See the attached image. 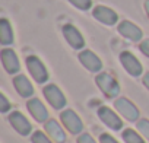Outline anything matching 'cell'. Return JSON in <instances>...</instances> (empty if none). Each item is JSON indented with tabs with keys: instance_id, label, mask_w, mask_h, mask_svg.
<instances>
[{
	"instance_id": "cell-1",
	"label": "cell",
	"mask_w": 149,
	"mask_h": 143,
	"mask_svg": "<svg viewBox=\"0 0 149 143\" xmlns=\"http://www.w3.org/2000/svg\"><path fill=\"white\" fill-rule=\"evenodd\" d=\"M97 86L100 88V91L107 96V98H116L120 94V85L117 82V79L114 76H111L107 72H102V73L97 75L95 78Z\"/></svg>"
},
{
	"instance_id": "cell-2",
	"label": "cell",
	"mask_w": 149,
	"mask_h": 143,
	"mask_svg": "<svg viewBox=\"0 0 149 143\" xmlns=\"http://www.w3.org/2000/svg\"><path fill=\"white\" fill-rule=\"evenodd\" d=\"M25 63H26V69L29 72V75L37 83H45L48 81V76H50L48 70L37 56H28Z\"/></svg>"
},
{
	"instance_id": "cell-3",
	"label": "cell",
	"mask_w": 149,
	"mask_h": 143,
	"mask_svg": "<svg viewBox=\"0 0 149 143\" xmlns=\"http://www.w3.org/2000/svg\"><path fill=\"white\" fill-rule=\"evenodd\" d=\"M120 63L124 67V70L133 78H139L143 73V66L142 63L137 60V57L134 54H132L130 51H123L120 54Z\"/></svg>"
},
{
	"instance_id": "cell-4",
	"label": "cell",
	"mask_w": 149,
	"mask_h": 143,
	"mask_svg": "<svg viewBox=\"0 0 149 143\" xmlns=\"http://www.w3.org/2000/svg\"><path fill=\"white\" fill-rule=\"evenodd\" d=\"M63 37H64V40L67 41V44L72 47V48H74V50H82L84 47H85V38H84V35L79 32V29L74 26V25H72V24H66V25H63Z\"/></svg>"
},
{
	"instance_id": "cell-5",
	"label": "cell",
	"mask_w": 149,
	"mask_h": 143,
	"mask_svg": "<svg viewBox=\"0 0 149 143\" xmlns=\"http://www.w3.org/2000/svg\"><path fill=\"white\" fill-rule=\"evenodd\" d=\"M60 120L63 126L72 133V134H79L84 130V123L79 118V115L74 112L73 110H64L60 114Z\"/></svg>"
},
{
	"instance_id": "cell-6",
	"label": "cell",
	"mask_w": 149,
	"mask_h": 143,
	"mask_svg": "<svg viewBox=\"0 0 149 143\" xmlns=\"http://www.w3.org/2000/svg\"><path fill=\"white\" fill-rule=\"evenodd\" d=\"M42 94H44V98L47 99V102L54 108V110H61L64 108L66 105V98L63 95V92L58 89V86L56 85H47L42 88Z\"/></svg>"
},
{
	"instance_id": "cell-7",
	"label": "cell",
	"mask_w": 149,
	"mask_h": 143,
	"mask_svg": "<svg viewBox=\"0 0 149 143\" xmlns=\"http://www.w3.org/2000/svg\"><path fill=\"white\" fill-rule=\"evenodd\" d=\"M114 108L129 121H137V118H139L137 107L127 98H117L114 101Z\"/></svg>"
},
{
	"instance_id": "cell-8",
	"label": "cell",
	"mask_w": 149,
	"mask_h": 143,
	"mask_svg": "<svg viewBox=\"0 0 149 143\" xmlns=\"http://www.w3.org/2000/svg\"><path fill=\"white\" fill-rule=\"evenodd\" d=\"M0 57H2V64H3L5 70L9 75H16L21 70L19 58L12 48H3L2 53H0Z\"/></svg>"
},
{
	"instance_id": "cell-9",
	"label": "cell",
	"mask_w": 149,
	"mask_h": 143,
	"mask_svg": "<svg viewBox=\"0 0 149 143\" xmlns=\"http://www.w3.org/2000/svg\"><path fill=\"white\" fill-rule=\"evenodd\" d=\"M9 123L15 128V131L19 133L21 136H28L32 130V126L28 121V118L19 111H13L9 114Z\"/></svg>"
},
{
	"instance_id": "cell-10",
	"label": "cell",
	"mask_w": 149,
	"mask_h": 143,
	"mask_svg": "<svg viewBox=\"0 0 149 143\" xmlns=\"http://www.w3.org/2000/svg\"><path fill=\"white\" fill-rule=\"evenodd\" d=\"M78 58H79V61L82 63V66H84L86 70L92 72V73H98V72L102 69V61H101V58H100L95 53H92L91 50H84V51H81L79 56H78Z\"/></svg>"
},
{
	"instance_id": "cell-11",
	"label": "cell",
	"mask_w": 149,
	"mask_h": 143,
	"mask_svg": "<svg viewBox=\"0 0 149 143\" xmlns=\"http://www.w3.org/2000/svg\"><path fill=\"white\" fill-rule=\"evenodd\" d=\"M98 117H100V120L108 127V128H111V130H120L121 127H123V121H121V118L111 110V108H108V107H100L98 108Z\"/></svg>"
},
{
	"instance_id": "cell-12",
	"label": "cell",
	"mask_w": 149,
	"mask_h": 143,
	"mask_svg": "<svg viewBox=\"0 0 149 143\" xmlns=\"http://www.w3.org/2000/svg\"><path fill=\"white\" fill-rule=\"evenodd\" d=\"M92 16H94L98 22H101V24H104V25H108V26L116 25L117 21H118V15H117L113 9H110V8H107V6H102V5L94 8Z\"/></svg>"
},
{
	"instance_id": "cell-13",
	"label": "cell",
	"mask_w": 149,
	"mask_h": 143,
	"mask_svg": "<svg viewBox=\"0 0 149 143\" xmlns=\"http://www.w3.org/2000/svg\"><path fill=\"white\" fill-rule=\"evenodd\" d=\"M26 108H28L29 114L32 115V118H35V121H38V123L48 121V111L38 98H31L26 102Z\"/></svg>"
},
{
	"instance_id": "cell-14",
	"label": "cell",
	"mask_w": 149,
	"mask_h": 143,
	"mask_svg": "<svg viewBox=\"0 0 149 143\" xmlns=\"http://www.w3.org/2000/svg\"><path fill=\"white\" fill-rule=\"evenodd\" d=\"M118 32H120V35H123L124 38H127V40H130V41H134V42L140 41L142 37H143L142 29H140L137 25H134L133 22H130V21H123V22H120V25H118Z\"/></svg>"
},
{
	"instance_id": "cell-15",
	"label": "cell",
	"mask_w": 149,
	"mask_h": 143,
	"mask_svg": "<svg viewBox=\"0 0 149 143\" xmlns=\"http://www.w3.org/2000/svg\"><path fill=\"white\" fill-rule=\"evenodd\" d=\"M13 86H15L16 92L19 94V96H22V98H29L34 95V86L29 82V79L24 75H18L13 78Z\"/></svg>"
},
{
	"instance_id": "cell-16",
	"label": "cell",
	"mask_w": 149,
	"mask_h": 143,
	"mask_svg": "<svg viewBox=\"0 0 149 143\" xmlns=\"http://www.w3.org/2000/svg\"><path fill=\"white\" fill-rule=\"evenodd\" d=\"M45 131L47 134L57 143H63L66 142V134H64V130L61 128V126L56 121V120H48L45 121Z\"/></svg>"
},
{
	"instance_id": "cell-17",
	"label": "cell",
	"mask_w": 149,
	"mask_h": 143,
	"mask_svg": "<svg viewBox=\"0 0 149 143\" xmlns=\"http://www.w3.org/2000/svg\"><path fill=\"white\" fill-rule=\"evenodd\" d=\"M13 29H12V25L9 24L8 19H2L0 21V42L3 45H10L13 44Z\"/></svg>"
},
{
	"instance_id": "cell-18",
	"label": "cell",
	"mask_w": 149,
	"mask_h": 143,
	"mask_svg": "<svg viewBox=\"0 0 149 143\" xmlns=\"http://www.w3.org/2000/svg\"><path fill=\"white\" fill-rule=\"evenodd\" d=\"M121 137H123L124 143H145V140L140 137V134L136 133V131L132 130V128H126V130L123 131Z\"/></svg>"
},
{
	"instance_id": "cell-19",
	"label": "cell",
	"mask_w": 149,
	"mask_h": 143,
	"mask_svg": "<svg viewBox=\"0 0 149 143\" xmlns=\"http://www.w3.org/2000/svg\"><path fill=\"white\" fill-rule=\"evenodd\" d=\"M67 2L79 10H89L92 8V0H67Z\"/></svg>"
},
{
	"instance_id": "cell-20",
	"label": "cell",
	"mask_w": 149,
	"mask_h": 143,
	"mask_svg": "<svg viewBox=\"0 0 149 143\" xmlns=\"http://www.w3.org/2000/svg\"><path fill=\"white\" fill-rule=\"evenodd\" d=\"M137 130L149 140V120H146V118L139 120L137 121Z\"/></svg>"
},
{
	"instance_id": "cell-21",
	"label": "cell",
	"mask_w": 149,
	"mask_h": 143,
	"mask_svg": "<svg viewBox=\"0 0 149 143\" xmlns=\"http://www.w3.org/2000/svg\"><path fill=\"white\" fill-rule=\"evenodd\" d=\"M31 140H32V143H51V140L42 131H34Z\"/></svg>"
},
{
	"instance_id": "cell-22",
	"label": "cell",
	"mask_w": 149,
	"mask_h": 143,
	"mask_svg": "<svg viewBox=\"0 0 149 143\" xmlns=\"http://www.w3.org/2000/svg\"><path fill=\"white\" fill-rule=\"evenodd\" d=\"M9 110H10V102L6 98V95L2 94V95H0V111H2V112H8Z\"/></svg>"
},
{
	"instance_id": "cell-23",
	"label": "cell",
	"mask_w": 149,
	"mask_h": 143,
	"mask_svg": "<svg viewBox=\"0 0 149 143\" xmlns=\"http://www.w3.org/2000/svg\"><path fill=\"white\" fill-rule=\"evenodd\" d=\"M78 143H97L94 140V137L88 133H82L79 137H78Z\"/></svg>"
},
{
	"instance_id": "cell-24",
	"label": "cell",
	"mask_w": 149,
	"mask_h": 143,
	"mask_svg": "<svg viewBox=\"0 0 149 143\" xmlns=\"http://www.w3.org/2000/svg\"><path fill=\"white\" fill-rule=\"evenodd\" d=\"M100 143H118L111 134H108V133H102L101 136H100Z\"/></svg>"
},
{
	"instance_id": "cell-25",
	"label": "cell",
	"mask_w": 149,
	"mask_h": 143,
	"mask_svg": "<svg viewBox=\"0 0 149 143\" xmlns=\"http://www.w3.org/2000/svg\"><path fill=\"white\" fill-rule=\"evenodd\" d=\"M139 48H140V51H142L146 57H149V40L142 41V42H140V45H139Z\"/></svg>"
},
{
	"instance_id": "cell-26",
	"label": "cell",
	"mask_w": 149,
	"mask_h": 143,
	"mask_svg": "<svg viewBox=\"0 0 149 143\" xmlns=\"http://www.w3.org/2000/svg\"><path fill=\"white\" fill-rule=\"evenodd\" d=\"M143 85L149 91V72H148V73H145V76H143Z\"/></svg>"
},
{
	"instance_id": "cell-27",
	"label": "cell",
	"mask_w": 149,
	"mask_h": 143,
	"mask_svg": "<svg viewBox=\"0 0 149 143\" xmlns=\"http://www.w3.org/2000/svg\"><path fill=\"white\" fill-rule=\"evenodd\" d=\"M145 10H146V15L149 18V0H146V2H145Z\"/></svg>"
}]
</instances>
